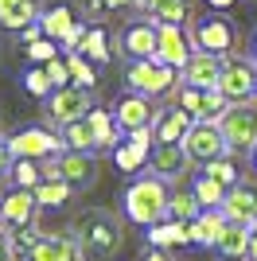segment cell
<instances>
[{
	"label": "cell",
	"mask_w": 257,
	"mask_h": 261,
	"mask_svg": "<svg viewBox=\"0 0 257 261\" xmlns=\"http://www.w3.org/2000/svg\"><path fill=\"white\" fill-rule=\"evenodd\" d=\"M249 55H253V63H257V35H253V47H249Z\"/></svg>",
	"instance_id": "48"
},
{
	"label": "cell",
	"mask_w": 257,
	"mask_h": 261,
	"mask_svg": "<svg viewBox=\"0 0 257 261\" xmlns=\"http://www.w3.org/2000/svg\"><path fill=\"white\" fill-rule=\"evenodd\" d=\"M113 125L121 129V137H128V133H137V129H148L152 121H156V113L160 109H152V101L148 98H140V94H121L117 101H113Z\"/></svg>",
	"instance_id": "12"
},
{
	"label": "cell",
	"mask_w": 257,
	"mask_h": 261,
	"mask_svg": "<svg viewBox=\"0 0 257 261\" xmlns=\"http://www.w3.org/2000/svg\"><path fill=\"white\" fill-rule=\"evenodd\" d=\"M78 55L90 59L94 66H106L109 59H113V51H109V32H106V28H90L86 39H82V47H78Z\"/></svg>",
	"instance_id": "30"
},
{
	"label": "cell",
	"mask_w": 257,
	"mask_h": 261,
	"mask_svg": "<svg viewBox=\"0 0 257 261\" xmlns=\"http://www.w3.org/2000/svg\"><path fill=\"white\" fill-rule=\"evenodd\" d=\"M23 90H28L32 98H51L55 94V86H51V78H47L43 66H32V70L23 74Z\"/></svg>",
	"instance_id": "38"
},
{
	"label": "cell",
	"mask_w": 257,
	"mask_h": 261,
	"mask_svg": "<svg viewBox=\"0 0 257 261\" xmlns=\"http://www.w3.org/2000/svg\"><path fill=\"white\" fill-rule=\"evenodd\" d=\"M148 246H152V250H175V246H191V226H187V222H171V218H164V222L148 226Z\"/></svg>",
	"instance_id": "24"
},
{
	"label": "cell",
	"mask_w": 257,
	"mask_h": 261,
	"mask_svg": "<svg viewBox=\"0 0 257 261\" xmlns=\"http://www.w3.org/2000/svg\"><path fill=\"white\" fill-rule=\"evenodd\" d=\"M8 179H12V187H28V191H35V187L43 184V164L39 160H12Z\"/></svg>",
	"instance_id": "34"
},
{
	"label": "cell",
	"mask_w": 257,
	"mask_h": 261,
	"mask_svg": "<svg viewBox=\"0 0 257 261\" xmlns=\"http://www.w3.org/2000/svg\"><path fill=\"white\" fill-rule=\"evenodd\" d=\"M39 28H43V35H47V39H55V43L63 47V39L78 28V16H74V8H70V4H51V8H43Z\"/></svg>",
	"instance_id": "23"
},
{
	"label": "cell",
	"mask_w": 257,
	"mask_h": 261,
	"mask_svg": "<svg viewBox=\"0 0 257 261\" xmlns=\"http://www.w3.org/2000/svg\"><path fill=\"white\" fill-rule=\"evenodd\" d=\"M59 55H63V47L55 43V39H47V35H39V39H35V43H28V59H32V63H51V59H59Z\"/></svg>",
	"instance_id": "39"
},
{
	"label": "cell",
	"mask_w": 257,
	"mask_h": 261,
	"mask_svg": "<svg viewBox=\"0 0 257 261\" xmlns=\"http://www.w3.org/2000/svg\"><path fill=\"white\" fill-rule=\"evenodd\" d=\"M148 156H152V148L128 141V137L113 148V164H117L121 172H140V168H148Z\"/></svg>",
	"instance_id": "29"
},
{
	"label": "cell",
	"mask_w": 257,
	"mask_h": 261,
	"mask_svg": "<svg viewBox=\"0 0 257 261\" xmlns=\"http://www.w3.org/2000/svg\"><path fill=\"white\" fill-rule=\"evenodd\" d=\"M222 78V59L211 51H195L187 59V66L179 70V86H195V90H214Z\"/></svg>",
	"instance_id": "17"
},
{
	"label": "cell",
	"mask_w": 257,
	"mask_h": 261,
	"mask_svg": "<svg viewBox=\"0 0 257 261\" xmlns=\"http://www.w3.org/2000/svg\"><path fill=\"white\" fill-rule=\"evenodd\" d=\"M191 191H195V199H199V207H203V211H218L230 187H222L218 179H211V175L199 172V175L191 179Z\"/></svg>",
	"instance_id": "31"
},
{
	"label": "cell",
	"mask_w": 257,
	"mask_h": 261,
	"mask_svg": "<svg viewBox=\"0 0 257 261\" xmlns=\"http://www.w3.org/2000/svg\"><path fill=\"white\" fill-rule=\"evenodd\" d=\"M63 59H66V66H70V82H74V86L94 90V82H97V74H94V63H90V59H82L78 51L63 55Z\"/></svg>",
	"instance_id": "37"
},
{
	"label": "cell",
	"mask_w": 257,
	"mask_h": 261,
	"mask_svg": "<svg viewBox=\"0 0 257 261\" xmlns=\"http://www.w3.org/2000/svg\"><path fill=\"white\" fill-rule=\"evenodd\" d=\"M156 4H160V0H133V8H137L140 16H148V12L156 8Z\"/></svg>",
	"instance_id": "45"
},
{
	"label": "cell",
	"mask_w": 257,
	"mask_h": 261,
	"mask_svg": "<svg viewBox=\"0 0 257 261\" xmlns=\"http://www.w3.org/2000/svg\"><path fill=\"white\" fill-rule=\"evenodd\" d=\"M168 199H171V187L156 175H140L133 184L125 187V195H121V211H125L128 222H137V226H156L168 218Z\"/></svg>",
	"instance_id": "1"
},
{
	"label": "cell",
	"mask_w": 257,
	"mask_h": 261,
	"mask_svg": "<svg viewBox=\"0 0 257 261\" xmlns=\"http://www.w3.org/2000/svg\"><path fill=\"white\" fill-rule=\"evenodd\" d=\"M90 109H94V90L74 86V82H70V86H59L51 98H47V117H51V125H59V129L82 121Z\"/></svg>",
	"instance_id": "9"
},
{
	"label": "cell",
	"mask_w": 257,
	"mask_h": 261,
	"mask_svg": "<svg viewBox=\"0 0 257 261\" xmlns=\"http://www.w3.org/2000/svg\"><path fill=\"white\" fill-rule=\"evenodd\" d=\"M187 32H191L195 51H211V55H218V59H226V55H234V51H238V28L226 20L222 12L195 20Z\"/></svg>",
	"instance_id": "5"
},
{
	"label": "cell",
	"mask_w": 257,
	"mask_h": 261,
	"mask_svg": "<svg viewBox=\"0 0 257 261\" xmlns=\"http://www.w3.org/2000/svg\"><path fill=\"white\" fill-rule=\"evenodd\" d=\"M191 55H195V43L183 23H160L156 28V63L171 66V70H183Z\"/></svg>",
	"instance_id": "11"
},
{
	"label": "cell",
	"mask_w": 257,
	"mask_h": 261,
	"mask_svg": "<svg viewBox=\"0 0 257 261\" xmlns=\"http://www.w3.org/2000/svg\"><path fill=\"white\" fill-rule=\"evenodd\" d=\"M175 106L187 109L195 121H218L226 113V106L230 101L218 94V90H195V86H179V94H175Z\"/></svg>",
	"instance_id": "15"
},
{
	"label": "cell",
	"mask_w": 257,
	"mask_h": 261,
	"mask_svg": "<svg viewBox=\"0 0 257 261\" xmlns=\"http://www.w3.org/2000/svg\"><path fill=\"white\" fill-rule=\"evenodd\" d=\"M86 125H90V133H94V148L97 152H113L125 137H121V129L113 125V113L101 106H94L90 113H86Z\"/></svg>",
	"instance_id": "22"
},
{
	"label": "cell",
	"mask_w": 257,
	"mask_h": 261,
	"mask_svg": "<svg viewBox=\"0 0 257 261\" xmlns=\"http://www.w3.org/2000/svg\"><path fill=\"white\" fill-rule=\"evenodd\" d=\"M35 203H39V211H51V207H63V203H70V195H74V187L66 184V179H51V175H43V184L32 191Z\"/></svg>",
	"instance_id": "27"
},
{
	"label": "cell",
	"mask_w": 257,
	"mask_h": 261,
	"mask_svg": "<svg viewBox=\"0 0 257 261\" xmlns=\"http://www.w3.org/2000/svg\"><path fill=\"white\" fill-rule=\"evenodd\" d=\"M74 238L82 242V250H86L90 261H109L121 250L125 230H121V222L109 215V211H86L74 222Z\"/></svg>",
	"instance_id": "2"
},
{
	"label": "cell",
	"mask_w": 257,
	"mask_h": 261,
	"mask_svg": "<svg viewBox=\"0 0 257 261\" xmlns=\"http://www.w3.org/2000/svg\"><path fill=\"white\" fill-rule=\"evenodd\" d=\"M203 215V207H199V199H195L191 187H175L168 199V218L171 222H195V218Z\"/></svg>",
	"instance_id": "28"
},
{
	"label": "cell",
	"mask_w": 257,
	"mask_h": 261,
	"mask_svg": "<svg viewBox=\"0 0 257 261\" xmlns=\"http://www.w3.org/2000/svg\"><path fill=\"white\" fill-rule=\"evenodd\" d=\"M8 152H12V160H39L43 164V160H51V156L66 152V144H63V133L32 125V129H20V133L8 137Z\"/></svg>",
	"instance_id": "7"
},
{
	"label": "cell",
	"mask_w": 257,
	"mask_h": 261,
	"mask_svg": "<svg viewBox=\"0 0 257 261\" xmlns=\"http://www.w3.org/2000/svg\"><path fill=\"white\" fill-rule=\"evenodd\" d=\"M253 90H257V74H253Z\"/></svg>",
	"instance_id": "50"
},
{
	"label": "cell",
	"mask_w": 257,
	"mask_h": 261,
	"mask_svg": "<svg viewBox=\"0 0 257 261\" xmlns=\"http://www.w3.org/2000/svg\"><path fill=\"white\" fill-rule=\"evenodd\" d=\"M226 215V222H238V226H253L257 222V187L253 184H234L230 191H226L222 207H218Z\"/></svg>",
	"instance_id": "18"
},
{
	"label": "cell",
	"mask_w": 257,
	"mask_h": 261,
	"mask_svg": "<svg viewBox=\"0 0 257 261\" xmlns=\"http://www.w3.org/2000/svg\"><path fill=\"white\" fill-rule=\"evenodd\" d=\"M59 133H63V144L70 148V152H97L94 148V133H90L86 117L74 121V125H66V129H59Z\"/></svg>",
	"instance_id": "36"
},
{
	"label": "cell",
	"mask_w": 257,
	"mask_h": 261,
	"mask_svg": "<svg viewBox=\"0 0 257 261\" xmlns=\"http://www.w3.org/2000/svg\"><path fill=\"white\" fill-rule=\"evenodd\" d=\"M12 168V152H8V137H0V179H8Z\"/></svg>",
	"instance_id": "42"
},
{
	"label": "cell",
	"mask_w": 257,
	"mask_h": 261,
	"mask_svg": "<svg viewBox=\"0 0 257 261\" xmlns=\"http://www.w3.org/2000/svg\"><path fill=\"white\" fill-rule=\"evenodd\" d=\"M246 250H249V226L226 222L222 238L214 242V253H218L222 261H238V257H246Z\"/></svg>",
	"instance_id": "26"
},
{
	"label": "cell",
	"mask_w": 257,
	"mask_h": 261,
	"mask_svg": "<svg viewBox=\"0 0 257 261\" xmlns=\"http://www.w3.org/2000/svg\"><path fill=\"white\" fill-rule=\"evenodd\" d=\"M203 175L218 179L222 187H234V184H242V172H238V160H234V152H230V156H218V160H211V164H203Z\"/></svg>",
	"instance_id": "35"
},
{
	"label": "cell",
	"mask_w": 257,
	"mask_h": 261,
	"mask_svg": "<svg viewBox=\"0 0 257 261\" xmlns=\"http://www.w3.org/2000/svg\"><path fill=\"white\" fill-rule=\"evenodd\" d=\"M218 129H222L230 152H253L257 148V101H234L226 106V113L218 117Z\"/></svg>",
	"instance_id": "4"
},
{
	"label": "cell",
	"mask_w": 257,
	"mask_h": 261,
	"mask_svg": "<svg viewBox=\"0 0 257 261\" xmlns=\"http://www.w3.org/2000/svg\"><path fill=\"white\" fill-rule=\"evenodd\" d=\"M125 86L140 98H168L179 90V70H171V66L156 63V59H133L125 70Z\"/></svg>",
	"instance_id": "3"
},
{
	"label": "cell",
	"mask_w": 257,
	"mask_h": 261,
	"mask_svg": "<svg viewBox=\"0 0 257 261\" xmlns=\"http://www.w3.org/2000/svg\"><path fill=\"white\" fill-rule=\"evenodd\" d=\"M207 4H211L214 12H230V8H234V4H238V0H207Z\"/></svg>",
	"instance_id": "47"
},
{
	"label": "cell",
	"mask_w": 257,
	"mask_h": 261,
	"mask_svg": "<svg viewBox=\"0 0 257 261\" xmlns=\"http://www.w3.org/2000/svg\"><path fill=\"white\" fill-rule=\"evenodd\" d=\"M39 218V203L28 187H8L0 195V226L4 230H16V226H32Z\"/></svg>",
	"instance_id": "13"
},
{
	"label": "cell",
	"mask_w": 257,
	"mask_h": 261,
	"mask_svg": "<svg viewBox=\"0 0 257 261\" xmlns=\"http://www.w3.org/2000/svg\"><path fill=\"white\" fill-rule=\"evenodd\" d=\"M183 152L191 156V164H211L218 156H230V144H226L222 129H218V121H195L191 133L183 137Z\"/></svg>",
	"instance_id": "10"
},
{
	"label": "cell",
	"mask_w": 257,
	"mask_h": 261,
	"mask_svg": "<svg viewBox=\"0 0 257 261\" xmlns=\"http://www.w3.org/2000/svg\"><path fill=\"white\" fill-rule=\"evenodd\" d=\"M195 117L187 113V109L171 106V109H160L156 113V121H152V133H156V144H183V137L191 133Z\"/></svg>",
	"instance_id": "19"
},
{
	"label": "cell",
	"mask_w": 257,
	"mask_h": 261,
	"mask_svg": "<svg viewBox=\"0 0 257 261\" xmlns=\"http://www.w3.org/2000/svg\"><path fill=\"white\" fill-rule=\"evenodd\" d=\"M125 55L128 59H156V23L152 20H133L125 28Z\"/></svg>",
	"instance_id": "21"
},
{
	"label": "cell",
	"mask_w": 257,
	"mask_h": 261,
	"mask_svg": "<svg viewBox=\"0 0 257 261\" xmlns=\"http://www.w3.org/2000/svg\"><path fill=\"white\" fill-rule=\"evenodd\" d=\"M39 238H43V230L35 226H16V230H8V253H12V261H28V253L39 246Z\"/></svg>",
	"instance_id": "32"
},
{
	"label": "cell",
	"mask_w": 257,
	"mask_h": 261,
	"mask_svg": "<svg viewBox=\"0 0 257 261\" xmlns=\"http://www.w3.org/2000/svg\"><path fill=\"white\" fill-rule=\"evenodd\" d=\"M187 226H191V246H211L214 250V242L222 238V230H226V215L222 211H203Z\"/></svg>",
	"instance_id": "25"
},
{
	"label": "cell",
	"mask_w": 257,
	"mask_h": 261,
	"mask_svg": "<svg viewBox=\"0 0 257 261\" xmlns=\"http://www.w3.org/2000/svg\"><path fill=\"white\" fill-rule=\"evenodd\" d=\"M249 164H253V172H257V148H253V152H249Z\"/></svg>",
	"instance_id": "49"
},
{
	"label": "cell",
	"mask_w": 257,
	"mask_h": 261,
	"mask_svg": "<svg viewBox=\"0 0 257 261\" xmlns=\"http://www.w3.org/2000/svg\"><path fill=\"white\" fill-rule=\"evenodd\" d=\"M39 16H43L39 0H0V28L4 32H23V28L39 23Z\"/></svg>",
	"instance_id": "20"
},
{
	"label": "cell",
	"mask_w": 257,
	"mask_h": 261,
	"mask_svg": "<svg viewBox=\"0 0 257 261\" xmlns=\"http://www.w3.org/2000/svg\"><path fill=\"white\" fill-rule=\"evenodd\" d=\"M140 261H171V253L168 250H152V246H148V253H144Z\"/></svg>",
	"instance_id": "44"
},
{
	"label": "cell",
	"mask_w": 257,
	"mask_h": 261,
	"mask_svg": "<svg viewBox=\"0 0 257 261\" xmlns=\"http://www.w3.org/2000/svg\"><path fill=\"white\" fill-rule=\"evenodd\" d=\"M253 74H257V63L234 51V55H226V59H222V78H218V86H214V90H218L230 106H234V101H253L257 98Z\"/></svg>",
	"instance_id": "8"
},
{
	"label": "cell",
	"mask_w": 257,
	"mask_h": 261,
	"mask_svg": "<svg viewBox=\"0 0 257 261\" xmlns=\"http://www.w3.org/2000/svg\"><path fill=\"white\" fill-rule=\"evenodd\" d=\"M0 261H12V253H8V230L0 226Z\"/></svg>",
	"instance_id": "46"
},
{
	"label": "cell",
	"mask_w": 257,
	"mask_h": 261,
	"mask_svg": "<svg viewBox=\"0 0 257 261\" xmlns=\"http://www.w3.org/2000/svg\"><path fill=\"white\" fill-rule=\"evenodd\" d=\"M144 20H152L156 28L160 23H183V20H191V0H160Z\"/></svg>",
	"instance_id": "33"
},
{
	"label": "cell",
	"mask_w": 257,
	"mask_h": 261,
	"mask_svg": "<svg viewBox=\"0 0 257 261\" xmlns=\"http://www.w3.org/2000/svg\"><path fill=\"white\" fill-rule=\"evenodd\" d=\"M43 175L51 179H66V184L82 191V187H94L97 184V152H59L51 160H43Z\"/></svg>",
	"instance_id": "6"
},
{
	"label": "cell",
	"mask_w": 257,
	"mask_h": 261,
	"mask_svg": "<svg viewBox=\"0 0 257 261\" xmlns=\"http://www.w3.org/2000/svg\"><path fill=\"white\" fill-rule=\"evenodd\" d=\"M195 164L191 156L183 152V144H152V156H148V175L164 179V184H175L191 172Z\"/></svg>",
	"instance_id": "14"
},
{
	"label": "cell",
	"mask_w": 257,
	"mask_h": 261,
	"mask_svg": "<svg viewBox=\"0 0 257 261\" xmlns=\"http://www.w3.org/2000/svg\"><path fill=\"white\" fill-rule=\"evenodd\" d=\"M86 8L101 16V12H121V8H133V0H86Z\"/></svg>",
	"instance_id": "41"
},
{
	"label": "cell",
	"mask_w": 257,
	"mask_h": 261,
	"mask_svg": "<svg viewBox=\"0 0 257 261\" xmlns=\"http://www.w3.org/2000/svg\"><path fill=\"white\" fill-rule=\"evenodd\" d=\"M28 261H90L82 250V242L74 238V230H63V234H43L39 246L28 253Z\"/></svg>",
	"instance_id": "16"
},
{
	"label": "cell",
	"mask_w": 257,
	"mask_h": 261,
	"mask_svg": "<svg viewBox=\"0 0 257 261\" xmlns=\"http://www.w3.org/2000/svg\"><path fill=\"white\" fill-rule=\"evenodd\" d=\"M43 70H47V78H51V86H70V66H66V59L59 55V59H51V63H43Z\"/></svg>",
	"instance_id": "40"
},
{
	"label": "cell",
	"mask_w": 257,
	"mask_h": 261,
	"mask_svg": "<svg viewBox=\"0 0 257 261\" xmlns=\"http://www.w3.org/2000/svg\"><path fill=\"white\" fill-rule=\"evenodd\" d=\"M246 261H257V222L249 226V250H246Z\"/></svg>",
	"instance_id": "43"
}]
</instances>
